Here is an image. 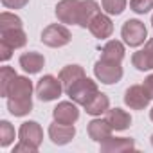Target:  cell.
<instances>
[{"label": "cell", "instance_id": "15", "mask_svg": "<svg viewBox=\"0 0 153 153\" xmlns=\"http://www.w3.org/2000/svg\"><path fill=\"white\" fill-rule=\"evenodd\" d=\"M0 43H6L11 49H20L27 43V36L22 27L4 29V31H0Z\"/></svg>", "mask_w": 153, "mask_h": 153}, {"label": "cell", "instance_id": "25", "mask_svg": "<svg viewBox=\"0 0 153 153\" xmlns=\"http://www.w3.org/2000/svg\"><path fill=\"white\" fill-rule=\"evenodd\" d=\"M15 140V128L11 126L9 121H2L0 123V146H9Z\"/></svg>", "mask_w": 153, "mask_h": 153}, {"label": "cell", "instance_id": "6", "mask_svg": "<svg viewBox=\"0 0 153 153\" xmlns=\"http://www.w3.org/2000/svg\"><path fill=\"white\" fill-rule=\"evenodd\" d=\"M42 42L47 47H63L70 42V31L61 24H51L43 29Z\"/></svg>", "mask_w": 153, "mask_h": 153}, {"label": "cell", "instance_id": "1", "mask_svg": "<svg viewBox=\"0 0 153 153\" xmlns=\"http://www.w3.org/2000/svg\"><path fill=\"white\" fill-rule=\"evenodd\" d=\"M20 142L15 146L13 153H22V151H27V153H36L42 140H43V131H42V126L34 121H27L20 126Z\"/></svg>", "mask_w": 153, "mask_h": 153}, {"label": "cell", "instance_id": "4", "mask_svg": "<svg viewBox=\"0 0 153 153\" xmlns=\"http://www.w3.org/2000/svg\"><path fill=\"white\" fill-rule=\"evenodd\" d=\"M121 36H123L126 45L139 47V45L144 43V40L148 36V31H146V25L140 20H128V22H124V25L121 29Z\"/></svg>", "mask_w": 153, "mask_h": 153}, {"label": "cell", "instance_id": "26", "mask_svg": "<svg viewBox=\"0 0 153 153\" xmlns=\"http://www.w3.org/2000/svg\"><path fill=\"white\" fill-rule=\"evenodd\" d=\"M15 27H22V20L16 15H13V13H2L0 15V31L15 29Z\"/></svg>", "mask_w": 153, "mask_h": 153}, {"label": "cell", "instance_id": "9", "mask_svg": "<svg viewBox=\"0 0 153 153\" xmlns=\"http://www.w3.org/2000/svg\"><path fill=\"white\" fill-rule=\"evenodd\" d=\"M149 99L151 97L148 96V92L144 90L142 85H133V87H130L124 92V103L131 110H142V108H146L148 103H149Z\"/></svg>", "mask_w": 153, "mask_h": 153}, {"label": "cell", "instance_id": "17", "mask_svg": "<svg viewBox=\"0 0 153 153\" xmlns=\"http://www.w3.org/2000/svg\"><path fill=\"white\" fill-rule=\"evenodd\" d=\"M106 123L112 126V130H115V131H123V130H126L130 124H131V117H130V114H126L124 110H121V108H108L106 110Z\"/></svg>", "mask_w": 153, "mask_h": 153}, {"label": "cell", "instance_id": "20", "mask_svg": "<svg viewBox=\"0 0 153 153\" xmlns=\"http://www.w3.org/2000/svg\"><path fill=\"white\" fill-rule=\"evenodd\" d=\"M99 13V6L96 0H81L79 4V16H78V25L88 27L90 20Z\"/></svg>", "mask_w": 153, "mask_h": 153}, {"label": "cell", "instance_id": "14", "mask_svg": "<svg viewBox=\"0 0 153 153\" xmlns=\"http://www.w3.org/2000/svg\"><path fill=\"white\" fill-rule=\"evenodd\" d=\"M131 63L139 70H151L153 68V38L148 40V43L144 45V49L137 51L131 56Z\"/></svg>", "mask_w": 153, "mask_h": 153}, {"label": "cell", "instance_id": "5", "mask_svg": "<svg viewBox=\"0 0 153 153\" xmlns=\"http://www.w3.org/2000/svg\"><path fill=\"white\" fill-rule=\"evenodd\" d=\"M61 90H63V85L54 76H43L36 85V96L40 97V101H45V103L58 99L61 96Z\"/></svg>", "mask_w": 153, "mask_h": 153}, {"label": "cell", "instance_id": "28", "mask_svg": "<svg viewBox=\"0 0 153 153\" xmlns=\"http://www.w3.org/2000/svg\"><path fill=\"white\" fill-rule=\"evenodd\" d=\"M130 9L139 13V15H144L149 9H153V0H131V2H130Z\"/></svg>", "mask_w": 153, "mask_h": 153}, {"label": "cell", "instance_id": "12", "mask_svg": "<svg viewBox=\"0 0 153 153\" xmlns=\"http://www.w3.org/2000/svg\"><path fill=\"white\" fill-rule=\"evenodd\" d=\"M88 29H90V33H92L96 38L105 40V38H110V34H112V31H114V24H112V20H110L106 15L97 13V15L90 20Z\"/></svg>", "mask_w": 153, "mask_h": 153}, {"label": "cell", "instance_id": "24", "mask_svg": "<svg viewBox=\"0 0 153 153\" xmlns=\"http://www.w3.org/2000/svg\"><path fill=\"white\" fill-rule=\"evenodd\" d=\"M16 78V72L11 67H2L0 68V96H7V88L11 85V81Z\"/></svg>", "mask_w": 153, "mask_h": 153}, {"label": "cell", "instance_id": "13", "mask_svg": "<svg viewBox=\"0 0 153 153\" xmlns=\"http://www.w3.org/2000/svg\"><path fill=\"white\" fill-rule=\"evenodd\" d=\"M135 149L133 139L128 137H108L106 140L101 142V151L103 153H119V151H130Z\"/></svg>", "mask_w": 153, "mask_h": 153}, {"label": "cell", "instance_id": "32", "mask_svg": "<svg viewBox=\"0 0 153 153\" xmlns=\"http://www.w3.org/2000/svg\"><path fill=\"white\" fill-rule=\"evenodd\" d=\"M149 117H151V121H153V108H151V112H149Z\"/></svg>", "mask_w": 153, "mask_h": 153}, {"label": "cell", "instance_id": "34", "mask_svg": "<svg viewBox=\"0 0 153 153\" xmlns=\"http://www.w3.org/2000/svg\"><path fill=\"white\" fill-rule=\"evenodd\" d=\"M151 25H153V16H151Z\"/></svg>", "mask_w": 153, "mask_h": 153}, {"label": "cell", "instance_id": "7", "mask_svg": "<svg viewBox=\"0 0 153 153\" xmlns=\"http://www.w3.org/2000/svg\"><path fill=\"white\" fill-rule=\"evenodd\" d=\"M81 0H61L56 6V16L61 24H78Z\"/></svg>", "mask_w": 153, "mask_h": 153}, {"label": "cell", "instance_id": "16", "mask_svg": "<svg viewBox=\"0 0 153 153\" xmlns=\"http://www.w3.org/2000/svg\"><path fill=\"white\" fill-rule=\"evenodd\" d=\"M81 78H85V70L79 65H67L59 72V81L63 85V90L67 92L74 83H78Z\"/></svg>", "mask_w": 153, "mask_h": 153}, {"label": "cell", "instance_id": "31", "mask_svg": "<svg viewBox=\"0 0 153 153\" xmlns=\"http://www.w3.org/2000/svg\"><path fill=\"white\" fill-rule=\"evenodd\" d=\"M142 87H144V90L148 92V96H149V97L153 99V74H151V76H148V78L144 79Z\"/></svg>", "mask_w": 153, "mask_h": 153}, {"label": "cell", "instance_id": "22", "mask_svg": "<svg viewBox=\"0 0 153 153\" xmlns=\"http://www.w3.org/2000/svg\"><path fill=\"white\" fill-rule=\"evenodd\" d=\"M101 58L105 59H112V61H123L124 58V45L117 40H110L103 51H101Z\"/></svg>", "mask_w": 153, "mask_h": 153}, {"label": "cell", "instance_id": "18", "mask_svg": "<svg viewBox=\"0 0 153 153\" xmlns=\"http://www.w3.org/2000/svg\"><path fill=\"white\" fill-rule=\"evenodd\" d=\"M88 135L96 142H103L112 135V126L106 123V119H94L88 123Z\"/></svg>", "mask_w": 153, "mask_h": 153}, {"label": "cell", "instance_id": "27", "mask_svg": "<svg viewBox=\"0 0 153 153\" xmlns=\"http://www.w3.org/2000/svg\"><path fill=\"white\" fill-rule=\"evenodd\" d=\"M101 4L108 15H121L126 7V0H101Z\"/></svg>", "mask_w": 153, "mask_h": 153}, {"label": "cell", "instance_id": "2", "mask_svg": "<svg viewBox=\"0 0 153 153\" xmlns=\"http://www.w3.org/2000/svg\"><path fill=\"white\" fill-rule=\"evenodd\" d=\"M94 74L96 78L105 83V85H114L117 81H121L123 78V67L121 61H112V59H105L99 58L94 65Z\"/></svg>", "mask_w": 153, "mask_h": 153}, {"label": "cell", "instance_id": "33", "mask_svg": "<svg viewBox=\"0 0 153 153\" xmlns=\"http://www.w3.org/2000/svg\"><path fill=\"white\" fill-rule=\"evenodd\" d=\"M151 144H153V135H151Z\"/></svg>", "mask_w": 153, "mask_h": 153}, {"label": "cell", "instance_id": "30", "mask_svg": "<svg viewBox=\"0 0 153 153\" xmlns=\"http://www.w3.org/2000/svg\"><path fill=\"white\" fill-rule=\"evenodd\" d=\"M13 51H15V49H11L9 45H6V43H0V59H2V61H7V59L11 58Z\"/></svg>", "mask_w": 153, "mask_h": 153}, {"label": "cell", "instance_id": "23", "mask_svg": "<svg viewBox=\"0 0 153 153\" xmlns=\"http://www.w3.org/2000/svg\"><path fill=\"white\" fill-rule=\"evenodd\" d=\"M7 110H9L13 115H16V117L27 115V114L33 110V99H22V101L7 99Z\"/></svg>", "mask_w": 153, "mask_h": 153}, {"label": "cell", "instance_id": "3", "mask_svg": "<svg viewBox=\"0 0 153 153\" xmlns=\"http://www.w3.org/2000/svg\"><path fill=\"white\" fill-rule=\"evenodd\" d=\"M97 92H99V90H97L96 81L88 79L87 76H85V78H81L78 83H74V85L67 90V96H68L76 105H83V106H85Z\"/></svg>", "mask_w": 153, "mask_h": 153}, {"label": "cell", "instance_id": "11", "mask_svg": "<svg viewBox=\"0 0 153 153\" xmlns=\"http://www.w3.org/2000/svg\"><path fill=\"white\" fill-rule=\"evenodd\" d=\"M52 115H54V121H56V123H61V124H74L76 121H78V117H79V110H78V106H76V103L63 101V103H59V105L54 108Z\"/></svg>", "mask_w": 153, "mask_h": 153}, {"label": "cell", "instance_id": "10", "mask_svg": "<svg viewBox=\"0 0 153 153\" xmlns=\"http://www.w3.org/2000/svg\"><path fill=\"white\" fill-rule=\"evenodd\" d=\"M74 135H76L74 124H61V123H56V121H54V123L49 126V137H51V140H52L54 144H58V146H63V144L70 142V140L74 139Z\"/></svg>", "mask_w": 153, "mask_h": 153}, {"label": "cell", "instance_id": "21", "mask_svg": "<svg viewBox=\"0 0 153 153\" xmlns=\"http://www.w3.org/2000/svg\"><path fill=\"white\" fill-rule=\"evenodd\" d=\"M108 106H110L108 97H106L105 94L97 92V94L85 105V110H87V114H90V115H101V114H106Z\"/></svg>", "mask_w": 153, "mask_h": 153}, {"label": "cell", "instance_id": "8", "mask_svg": "<svg viewBox=\"0 0 153 153\" xmlns=\"http://www.w3.org/2000/svg\"><path fill=\"white\" fill-rule=\"evenodd\" d=\"M33 94V83L29 78L24 76H16L11 81L9 88H7V99H15V101H22V99H31Z\"/></svg>", "mask_w": 153, "mask_h": 153}, {"label": "cell", "instance_id": "29", "mask_svg": "<svg viewBox=\"0 0 153 153\" xmlns=\"http://www.w3.org/2000/svg\"><path fill=\"white\" fill-rule=\"evenodd\" d=\"M29 0H2V4L7 7V9H22Z\"/></svg>", "mask_w": 153, "mask_h": 153}, {"label": "cell", "instance_id": "19", "mask_svg": "<svg viewBox=\"0 0 153 153\" xmlns=\"http://www.w3.org/2000/svg\"><path fill=\"white\" fill-rule=\"evenodd\" d=\"M43 65H45V59H43V56L38 54V52H24V54L20 56V67H22L25 72H29V74L40 72V70L43 68Z\"/></svg>", "mask_w": 153, "mask_h": 153}]
</instances>
